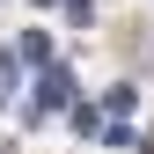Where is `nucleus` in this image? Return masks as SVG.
Returning a JSON list of instances; mask_svg holds the SVG:
<instances>
[{
	"label": "nucleus",
	"instance_id": "f257e3e1",
	"mask_svg": "<svg viewBox=\"0 0 154 154\" xmlns=\"http://www.w3.org/2000/svg\"><path fill=\"white\" fill-rule=\"evenodd\" d=\"M73 95H81V88H73V66H44V73H37V103H29V118H44V110H66Z\"/></svg>",
	"mask_w": 154,
	"mask_h": 154
},
{
	"label": "nucleus",
	"instance_id": "f03ea898",
	"mask_svg": "<svg viewBox=\"0 0 154 154\" xmlns=\"http://www.w3.org/2000/svg\"><path fill=\"white\" fill-rule=\"evenodd\" d=\"M15 59H29V66H51V37H44V29H29V37H22V51H15Z\"/></svg>",
	"mask_w": 154,
	"mask_h": 154
},
{
	"label": "nucleus",
	"instance_id": "7ed1b4c3",
	"mask_svg": "<svg viewBox=\"0 0 154 154\" xmlns=\"http://www.w3.org/2000/svg\"><path fill=\"white\" fill-rule=\"evenodd\" d=\"M132 103H140V88H132V81H118V88H103V110H110V118H125Z\"/></svg>",
	"mask_w": 154,
	"mask_h": 154
},
{
	"label": "nucleus",
	"instance_id": "20e7f679",
	"mask_svg": "<svg viewBox=\"0 0 154 154\" xmlns=\"http://www.w3.org/2000/svg\"><path fill=\"white\" fill-rule=\"evenodd\" d=\"M15 81H22V59H15V51H0V103L15 95Z\"/></svg>",
	"mask_w": 154,
	"mask_h": 154
},
{
	"label": "nucleus",
	"instance_id": "39448f33",
	"mask_svg": "<svg viewBox=\"0 0 154 154\" xmlns=\"http://www.w3.org/2000/svg\"><path fill=\"white\" fill-rule=\"evenodd\" d=\"M103 147H140V132H132L125 118H110V125H103Z\"/></svg>",
	"mask_w": 154,
	"mask_h": 154
},
{
	"label": "nucleus",
	"instance_id": "423d86ee",
	"mask_svg": "<svg viewBox=\"0 0 154 154\" xmlns=\"http://www.w3.org/2000/svg\"><path fill=\"white\" fill-rule=\"evenodd\" d=\"M37 8H51V0H37Z\"/></svg>",
	"mask_w": 154,
	"mask_h": 154
}]
</instances>
